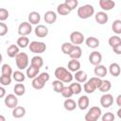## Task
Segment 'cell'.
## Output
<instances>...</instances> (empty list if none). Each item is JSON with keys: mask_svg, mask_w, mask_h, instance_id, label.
I'll return each mask as SVG.
<instances>
[{"mask_svg": "<svg viewBox=\"0 0 121 121\" xmlns=\"http://www.w3.org/2000/svg\"><path fill=\"white\" fill-rule=\"evenodd\" d=\"M63 83H64V82H62V81L60 80V79L54 80V81L52 82V87H53L54 91H55L56 93L60 94L61 91H62V89H63V87H64V84H63Z\"/></svg>", "mask_w": 121, "mask_h": 121, "instance_id": "32", "label": "cell"}, {"mask_svg": "<svg viewBox=\"0 0 121 121\" xmlns=\"http://www.w3.org/2000/svg\"><path fill=\"white\" fill-rule=\"evenodd\" d=\"M17 45L21 48H25L29 45V39L26 36H20L17 39Z\"/></svg>", "mask_w": 121, "mask_h": 121, "instance_id": "33", "label": "cell"}, {"mask_svg": "<svg viewBox=\"0 0 121 121\" xmlns=\"http://www.w3.org/2000/svg\"><path fill=\"white\" fill-rule=\"evenodd\" d=\"M19 52V46L15 44H10L7 49V54L9 58H15Z\"/></svg>", "mask_w": 121, "mask_h": 121, "instance_id": "29", "label": "cell"}, {"mask_svg": "<svg viewBox=\"0 0 121 121\" xmlns=\"http://www.w3.org/2000/svg\"><path fill=\"white\" fill-rule=\"evenodd\" d=\"M112 30L115 33V34H121V20L117 19L114 20L112 24Z\"/></svg>", "mask_w": 121, "mask_h": 121, "instance_id": "36", "label": "cell"}, {"mask_svg": "<svg viewBox=\"0 0 121 121\" xmlns=\"http://www.w3.org/2000/svg\"><path fill=\"white\" fill-rule=\"evenodd\" d=\"M0 120H1V121H5V118H4V116L0 115Z\"/></svg>", "mask_w": 121, "mask_h": 121, "instance_id": "51", "label": "cell"}, {"mask_svg": "<svg viewBox=\"0 0 121 121\" xmlns=\"http://www.w3.org/2000/svg\"><path fill=\"white\" fill-rule=\"evenodd\" d=\"M64 3H65L72 10L75 9L76 8H78V0H65Z\"/></svg>", "mask_w": 121, "mask_h": 121, "instance_id": "45", "label": "cell"}, {"mask_svg": "<svg viewBox=\"0 0 121 121\" xmlns=\"http://www.w3.org/2000/svg\"><path fill=\"white\" fill-rule=\"evenodd\" d=\"M95 22L99 25H104L108 22L109 20V16L108 14L106 13V11H98L95 13Z\"/></svg>", "mask_w": 121, "mask_h": 121, "instance_id": "13", "label": "cell"}, {"mask_svg": "<svg viewBox=\"0 0 121 121\" xmlns=\"http://www.w3.org/2000/svg\"><path fill=\"white\" fill-rule=\"evenodd\" d=\"M81 55H82V50L78 45H74L73 49L69 54L71 59H76V60H78L81 57Z\"/></svg>", "mask_w": 121, "mask_h": 121, "instance_id": "28", "label": "cell"}, {"mask_svg": "<svg viewBox=\"0 0 121 121\" xmlns=\"http://www.w3.org/2000/svg\"><path fill=\"white\" fill-rule=\"evenodd\" d=\"M5 95H6V90H5V88L2 86V87H0V97H4Z\"/></svg>", "mask_w": 121, "mask_h": 121, "instance_id": "48", "label": "cell"}, {"mask_svg": "<svg viewBox=\"0 0 121 121\" xmlns=\"http://www.w3.org/2000/svg\"><path fill=\"white\" fill-rule=\"evenodd\" d=\"M39 73H40V68L35 67V66H33L31 64H30V66H28L26 68V77L28 78H32L33 79L34 78H36L39 75Z\"/></svg>", "mask_w": 121, "mask_h": 121, "instance_id": "19", "label": "cell"}, {"mask_svg": "<svg viewBox=\"0 0 121 121\" xmlns=\"http://www.w3.org/2000/svg\"><path fill=\"white\" fill-rule=\"evenodd\" d=\"M70 41L75 45H79L84 42V35L80 31H73L70 34Z\"/></svg>", "mask_w": 121, "mask_h": 121, "instance_id": "9", "label": "cell"}, {"mask_svg": "<svg viewBox=\"0 0 121 121\" xmlns=\"http://www.w3.org/2000/svg\"><path fill=\"white\" fill-rule=\"evenodd\" d=\"M116 114H117V116L121 119V107L118 109V111H117V112H116Z\"/></svg>", "mask_w": 121, "mask_h": 121, "instance_id": "50", "label": "cell"}, {"mask_svg": "<svg viewBox=\"0 0 121 121\" xmlns=\"http://www.w3.org/2000/svg\"><path fill=\"white\" fill-rule=\"evenodd\" d=\"M69 86H70L71 90L73 91V94H74V95H78V94H80L81 91H82V87H81L80 83L78 82V81H77V82H74V83H71Z\"/></svg>", "mask_w": 121, "mask_h": 121, "instance_id": "39", "label": "cell"}, {"mask_svg": "<svg viewBox=\"0 0 121 121\" xmlns=\"http://www.w3.org/2000/svg\"><path fill=\"white\" fill-rule=\"evenodd\" d=\"M112 48V50H113V52L115 54L121 55V43H119V44H117V45H115V46H113Z\"/></svg>", "mask_w": 121, "mask_h": 121, "instance_id": "47", "label": "cell"}, {"mask_svg": "<svg viewBox=\"0 0 121 121\" xmlns=\"http://www.w3.org/2000/svg\"><path fill=\"white\" fill-rule=\"evenodd\" d=\"M26 114V109L22 106H17L12 109V116L14 118H22Z\"/></svg>", "mask_w": 121, "mask_h": 121, "instance_id": "24", "label": "cell"}, {"mask_svg": "<svg viewBox=\"0 0 121 121\" xmlns=\"http://www.w3.org/2000/svg\"><path fill=\"white\" fill-rule=\"evenodd\" d=\"M1 74L4 75V76H9V77H11L12 74H13L11 66L9 64H8V63H4L2 65V67H1Z\"/></svg>", "mask_w": 121, "mask_h": 121, "instance_id": "35", "label": "cell"}, {"mask_svg": "<svg viewBox=\"0 0 121 121\" xmlns=\"http://www.w3.org/2000/svg\"><path fill=\"white\" fill-rule=\"evenodd\" d=\"M101 109L97 106H94L89 109V111L84 116V119L85 121H96L101 117Z\"/></svg>", "mask_w": 121, "mask_h": 121, "instance_id": "5", "label": "cell"}, {"mask_svg": "<svg viewBox=\"0 0 121 121\" xmlns=\"http://www.w3.org/2000/svg\"><path fill=\"white\" fill-rule=\"evenodd\" d=\"M8 33V26L5 23H0V36H5Z\"/></svg>", "mask_w": 121, "mask_h": 121, "instance_id": "46", "label": "cell"}, {"mask_svg": "<svg viewBox=\"0 0 121 121\" xmlns=\"http://www.w3.org/2000/svg\"><path fill=\"white\" fill-rule=\"evenodd\" d=\"M94 73L96 77L98 78H104L107 76V73H108V70L107 68L102 65V64H97L95 66V69H94Z\"/></svg>", "mask_w": 121, "mask_h": 121, "instance_id": "15", "label": "cell"}, {"mask_svg": "<svg viewBox=\"0 0 121 121\" xmlns=\"http://www.w3.org/2000/svg\"><path fill=\"white\" fill-rule=\"evenodd\" d=\"M28 47H29V50L35 54H42L46 50V44L43 42H38V41L31 42Z\"/></svg>", "mask_w": 121, "mask_h": 121, "instance_id": "6", "label": "cell"}, {"mask_svg": "<svg viewBox=\"0 0 121 121\" xmlns=\"http://www.w3.org/2000/svg\"><path fill=\"white\" fill-rule=\"evenodd\" d=\"M54 75H55L57 79H60L64 83L71 82L73 80V78H74V76L72 75L71 71H68L66 68H64L62 66L57 67L56 70H55Z\"/></svg>", "mask_w": 121, "mask_h": 121, "instance_id": "1", "label": "cell"}, {"mask_svg": "<svg viewBox=\"0 0 121 121\" xmlns=\"http://www.w3.org/2000/svg\"><path fill=\"white\" fill-rule=\"evenodd\" d=\"M116 104H117V106L121 107V95H117V97H116Z\"/></svg>", "mask_w": 121, "mask_h": 121, "instance_id": "49", "label": "cell"}, {"mask_svg": "<svg viewBox=\"0 0 121 121\" xmlns=\"http://www.w3.org/2000/svg\"><path fill=\"white\" fill-rule=\"evenodd\" d=\"M32 26L29 22H23L18 26V34L20 36H27L31 33Z\"/></svg>", "mask_w": 121, "mask_h": 121, "instance_id": "7", "label": "cell"}, {"mask_svg": "<svg viewBox=\"0 0 121 121\" xmlns=\"http://www.w3.org/2000/svg\"><path fill=\"white\" fill-rule=\"evenodd\" d=\"M89 104H90V100L87 95H81L78 100V107L81 111L86 110L89 107Z\"/></svg>", "mask_w": 121, "mask_h": 121, "instance_id": "17", "label": "cell"}, {"mask_svg": "<svg viewBox=\"0 0 121 121\" xmlns=\"http://www.w3.org/2000/svg\"><path fill=\"white\" fill-rule=\"evenodd\" d=\"M9 13L8 9H6L4 8H1L0 9V21L3 22L5 20H7L9 18Z\"/></svg>", "mask_w": 121, "mask_h": 121, "instance_id": "44", "label": "cell"}, {"mask_svg": "<svg viewBox=\"0 0 121 121\" xmlns=\"http://www.w3.org/2000/svg\"><path fill=\"white\" fill-rule=\"evenodd\" d=\"M98 4H99V7L104 11L112 10L115 6V2L113 0H99Z\"/></svg>", "mask_w": 121, "mask_h": 121, "instance_id": "12", "label": "cell"}, {"mask_svg": "<svg viewBox=\"0 0 121 121\" xmlns=\"http://www.w3.org/2000/svg\"><path fill=\"white\" fill-rule=\"evenodd\" d=\"M111 88H112V83L110 80H102V84L98 90L102 93H107L111 90Z\"/></svg>", "mask_w": 121, "mask_h": 121, "instance_id": "38", "label": "cell"}, {"mask_svg": "<svg viewBox=\"0 0 121 121\" xmlns=\"http://www.w3.org/2000/svg\"><path fill=\"white\" fill-rule=\"evenodd\" d=\"M114 118H115L114 114H113L112 112H108L104 113V114L101 116L102 121H113Z\"/></svg>", "mask_w": 121, "mask_h": 121, "instance_id": "43", "label": "cell"}, {"mask_svg": "<svg viewBox=\"0 0 121 121\" xmlns=\"http://www.w3.org/2000/svg\"><path fill=\"white\" fill-rule=\"evenodd\" d=\"M94 13H95V8L90 4H87V5L79 7L78 9V11H77L78 16L80 19H83V20L92 17L94 15Z\"/></svg>", "mask_w": 121, "mask_h": 121, "instance_id": "3", "label": "cell"}, {"mask_svg": "<svg viewBox=\"0 0 121 121\" xmlns=\"http://www.w3.org/2000/svg\"><path fill=\"white\" fill-rule=\"evenodd\" d=\"M12 78L15 81H17V82H23L26 79V76H25V74L21 70H17V71H14L13 72Z\"/></svg>", "mask_w": 121, "mask_h": 121, "instance_id": "34", "label": "cell"}, {"mask_svg": "<svg viewBox=\"0 0 121 121\" xmlns=\"http://www.w3.org/2000/svg\"><path fill=\"white\" fill-rule=\"evenodd\" d=\"M74 45H75V44H73L71 42H70V43H68V42L63 43L61 44V51H62V53H63V54H66V55H69L70 52H71V50L73 49Z\"/></svg>", "mask_w": 121, "mask_h": 121, "instance_id": "37", "label": "cell"}, {"mask_svg": "<svg viewBox=\"0 0 121 121\" xmlns=\"http://www.w3.org/2000/svg\"><path fill=\"white\" fill-rule=\"evenodd\" d=\"M60 94H61V95H62L63 97H65V98H70V97L74 95V94H73V91H72L71 88H70V86H64Z\"/></svg>", "mask_w": 121, "mask_h": 121, "instance_id": "41", "label": "cell"}, {"mask_svg": "<svg viewBox=\"0 0 121 121\" xmlns=\"http://www.w3.org/2000/svg\"><path fill=\"white\" fill-rule=\"evenodd\" d=\"M35 35L39 38H44L48 35V28L43 25H38L35 27Z\"/></svg>", "mask_w": 121, "mask_h": 121, "instance_id": "14", "label": "cell"}, {"mask_svg": "<svg viewBox=\"0 0 121 121\" xmlns=\"http://www.w3.org/2000/svg\"><path fill=\"white\" fill-rule=\"evenodd\" d=\"M83 89L84 91L87 93V94H93L96 89V85L95 84V82L93 81L92 78H90L89 80H87L86 82H84V85H83Z\"/></svg>", "mask_w": 121, "mask_h": 121, "instance_id": "16", "label": "cell"}, {"mask_svg": "<svg viewBox=\"0 0 121 121\" xmlns=\"http://www.w3.org/2000/svg\"><path fill=\"white\" fill-rule=\"evenodd\" d=\"M102 61V55L100 52L98 51H94L89 55V62L93 65H97L100 64V62Z\"/></svg>", "mask_w": 121, "mask_h": 121, "instance_id": "11", "label": "cell"}, {"mask_svg": "<svg viewBox=\"0 0 121 121\" xmlns=\"http://www.w3.org/2000/svg\"><path fill=\"white\" fill-rule=\"evenodd\" d=\"M72 11V9L65 4V3H62V4H60L58 7H57V12L60 14V15H68L70 12Z\"/></svg>", "mask_w": 121, "mask_h": 121, "instance_id": "25", "label": "cell"}, {"mask_svg": "<svg viewBox=\"0 0 121 121\" xmlns=\"http://www.w3.org/2000/svg\"><path fill=\"white\" fill-rule=\"evenodd\" d=\"M13 92L17 96L24 95L25 93H26V87H25V85L23 83H17L13 87Z\"/></svg>", "mask_w": 121, "mask_h": 121, "instance_id": "30", "label": "cell"}, {"mask_svg": "<svg viewBox=\"0 0 121 121\" xmlns=\"http://www.w3.org/2000/svg\"><path fill=\"white\" fill-rule=\"evenodd\" d=\"M109 72L112 77H118L121 73V69H120L119 64L116 63V62L111 63L110 66H109Z\"/></svg>", "mask_w": 121, "mask_h": 121, "instance_id": "22", "label": "cell"}, {"mask_svg": "<svg viewBox=\"0 0 121 121\" xmlns=\"http://www.w3.org/2000/svg\"><path fill=\"white\" fill-rule=\"evenodd\" d=\"M120 15H121V13H120Z\"/></svg>", "mask_w": 121, "mask_h": 121, "instance_id": "52", "label": "cell"}, {"mask_svg": "<svg viewBox=\"0 0 121 121\" xmlns=\"http://www.w3.org/2000/svg\"><path fill=\"white\" fill-rule=\"evenodd\" d=\"M49 78H50L49 74L46 73V72H43V73L39 74L36 78H34L32 79L31 85H32V87H33L34 89H36V90H41V89H43V88L44 87L45 83L49 80Z\"/></svg>", "mask_w": 121, "mask_h": 121, "instance_id": "2", "label": "cell"}, {"mask_svg": "<svg viewBox=\"0 0 121 121\" xmlns=\"http://www.w3.org/2000/svg\"><path fill=\"white\" fill-rule=\"evenodd\" d=\"M0 83L2 84V86H8V85H9L11 83V77L1 75V77H0Z\"/></svg>", "mask_w": 121, "mask_h": 121, "instance_id": "42", "label": "cell"}, {"mask_svg": "<svg viewBox=\"0 0 121 121\" xmlns=\"http://www.w3.org/2000/svg\"><path fill=\"white\" fill-rule=\"evenodd\" d=\"M63 107H64V109L66 111L72 112L78 107V103H76V101L71 99V98H66L64 100V102H63Z\"/></svg>", "mask_w": 121, "mask_h": 121, "instance_id": "20", "label": "cell"}, {"mask_svg": "<svg viewBox=\"0 0 121 121\" xmlns=\"http://www.w3.org/2000/svg\"><path fill=\"white\" fill-rule=\"evenodd\" d=\"M43 19H44V22L45 23L51 25V24H53V23L56 22V20H57V14L53 10H48V11H46L44 13Z\"/></svg>", "mask_w": 121, "mask_h": 121, "instance_id": "18", "label": "cell"}, {"mask_svg": "<svg viewBox=\"0 0 121 121\" xmlns=\"http://www.w3.org/2000/svg\"><path fill=\"white\" fill-rule=\"evenodd\" d=\"M5 105L9 109H14L18 105V98L15 94H9L5 97Z\"/></svg>", "mask_w": 121, "mask_h": 121, "instance_id": "8", "label": "cell"}, {"mask_svg": "<svg viewBox=\"0 0 121 121\" xmlns=\"http://www.w3.org/2000/svg\"><path fill=\"white\" fill-rule=\"evenodd\" d=\"M30 64L35 66V67H38V68H41L43 65V60L41 56L37 55V56H34L31 60H30Z\"/></svg>", "mask_w": 121, "mask_h": 121, "instance_id": "31", "label": "cell"}, {"mask_svg": "<svg viewBox=\"0 0 121 121\" xmlns=\"http://www.w3.org/2000/svg\"><path fill=\"white\" fill-rule=\"evenodd\" d=\"M80 69V62L76 59H71L68 62V70L71 72H77Z\"/></svg>", "mask_w": 121, "mask_h": 121, "instance_id": "26", "label": "cell"}, {"mask_svg": "<svg viewBox=\"0 0 121 121\" xmlns=\"http://www.w3.org/2000/svg\"><path fill=\"white\" fill-rule=\"evenodd\" d=\"M119 43H121V38L119 36L113 35V36L110 37V39H109V44L112 47H113V46H115V45H117Z\"/></svg>", "mask_w": 121, "mask_h": 121, "instance_id": "40", "label": "cell"}, {"mask_svg": "<svg viewBox=\"0 0 121 121\" xmlns=\"http://www.w3.org/2000/svg\"><path fill=\"white\" fill-rule=\"evenodd\" d=\"M85 43H86V45H87L88 47L95 49V48H96V47L99 46V40H98L97 38L92 36V37H89V38L86 39Z\"/></svg>", "mask_w": 121, "mask_h": 121, "instance_id": "27", "label": "cell"}, {"mask_svg": "<svg viewBox=\"0 0 121 121\" xmlns=\"http://www.w3.org/2000/svg\"><path fill=\"white\" fill-rule=\"evenodd\" d=\"M113 103V96L111 94H104L100 97V104L103 108H110Z\"/></svg>", "mask_w": 121, "mask_h": 121, "instance_id": "10", "label": "cell"}, {"mask_svg": "<svg viewBox=\"0 0 121 121\" xmlns=\"http://www.w3.org/2000/svg\"><path fill=\"white\" fill-rule=\"evenodd\" d=\"M74 78L76 79V81H78L79 83H84V82L87 81V74L84 71L78 70V71L75 72Z\"/></svg>", "mask_w": 121, "mask_h": 121, "instance_id": "23", "label": "cell"}, {"mask_svg": "<svg viewBox=\"0 0 121 121\" xmlns=\"http://www.w3.org/2000/svg\"><path fill=\"white\" fill-rule=\"evenodd\" d=\"M41 21V15L37 11H31L28 14V22L31 25H37Z\"/></svg>", "mask_w": 121, "mask_h": 121, "instance_id": "21", "label": "cell"}, {"mask_svg": "<svg viewBox=\"0 0 121 121\" xmlns=\"http://www.w3.org/2000/svg\"><path fill=\"white\" fill-rule=\"evenodd\" d=\"M15 63L19 70H24V69L27 68L28 63H29L27 54L25 52H19L17 54V56L15 57Z\"/></svg>", "mask_w": 121, "mask_h": 121, "instance_id": "4", "label": "cell"}]
</instances>
